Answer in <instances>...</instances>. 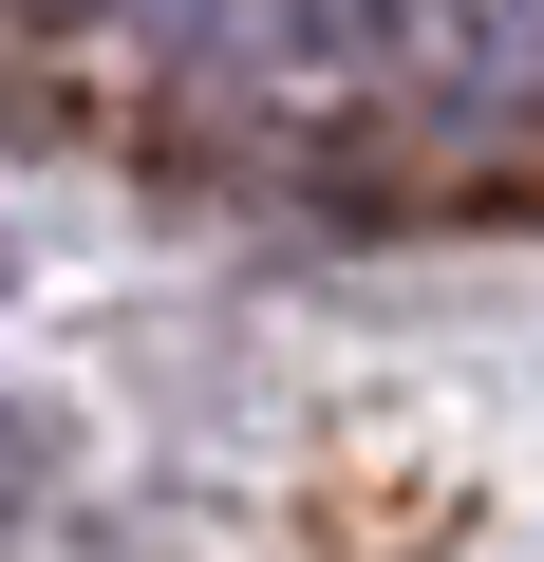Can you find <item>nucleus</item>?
Segmentation results:
<instances>
[{
  "instance_id": "nucleus-1",
  "label": "nucleus",
  "mask_w": 544,
  "mask_h": 562,
  "mask_svg": "<svg viewBox=\"0 0 544 562\" xmlns=\"http://www.w3.org/2000/svg\"><path fill=\"white\" fill-rule=\"evenodd\" d=\"M20 487H38V413L0 394V506H20Z\"/></svg>"
}]
</instances>
